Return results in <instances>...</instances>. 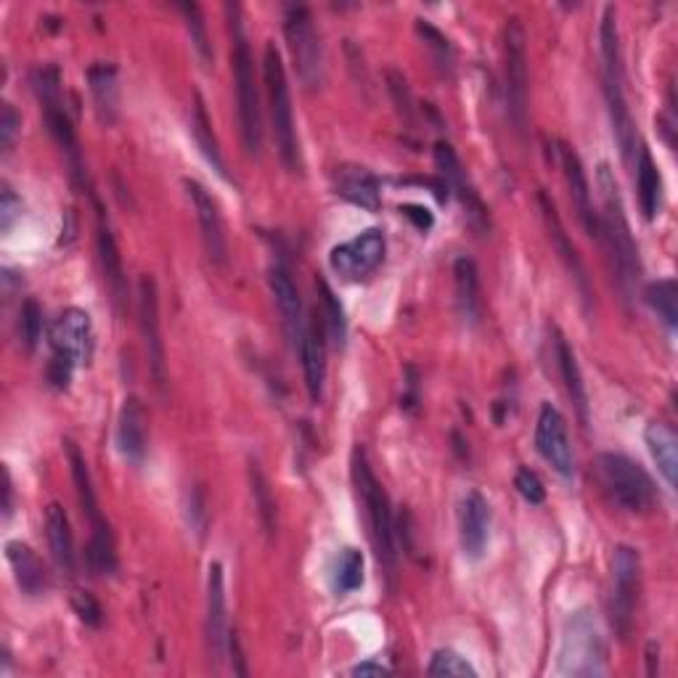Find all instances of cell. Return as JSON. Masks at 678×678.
<instances>
[{
	"label": "cell",
	"instance_id": "obj_40",
	"mask_svg": "<svg viewBox=\"0 0 678 678\" xmlns=\"http://www.w3.org/2000/svg\"><path fill=\"white\" fill-rule=\"evenodd\" d=\"M178 11L183 13L186 30H189L191 46H193V51H197L199 61H202L205 67H210L212 64V46H210V34H207L202 9H199L197 3H181V6H178Z\"/></svg>",
	"mask_w": 678,
	"mask_h": 678
},
{
	"label": "cell",
	"instance_id": "obj_20",
	"mask_svg": "<svg viewBox=\"0 0 678 678\" xmlns=\"http://www.w3.org/2000/svg\"><path fill=\"white\" fill-rule=\"evenodd\" d=\"M268 281H271L276 308H279L281 323H283V329H287L289 342H292L295 350H300L302 331H306V327H308V318H306V310H302L300 292H297L292 276H289V271L283 266H273L271 273H268Z\"/></svg>",
	"mask_w": 678,
	"mask_h": 678
},
{
	"label": "cell",
	"instance_id": "obj_37",
	"mask_svg": "<svg viewBox=\"0 0 678 678\" xmlns=\"http://www.w3.org/2000/svg\"><path fill=\"white\" fill-rule=\"evenodd\" d=\"M318 295H321V306H323V329H327L329 342L335 348H342L345 337H348V318H345V308L339 302V297L331 292V287L323 279L316 281Z\"/></svg>",
	"mask_w": 678,
	"mask_h": 678
},
{
	"label": "cell",
	"instance_id": "obj_30",
	"mask_svg": "<svg viewBox=\"0 0 678 678\" xmlns=\"http://www.w3.org/2000/svg\"><path fill=\"white\" fill-rule=\"evenodd\" d=\"M88 86L99 112L101 122L112 124L120 112V82H117V69L112 64H93L88 69Z\"/></svg>",
	"mask_w": 678,
	"mask_h": 678
},
{
	"label": "cell",
	"instance_id": "obj_49",
	"mask_svg": "<svg viewBox=\"0 0 678 678\" xmlns=\"http://www.w3.org/2000/svg\"><path fill=\"white\" fill-rule=\"evenodd\" d=\"M22 216V199L13 193V189L9 183L3 186V199H0V228H3V233L11 231L13 220Z\"/></svg>",
	"mask_w": 678,
	"mask_h": 678
},
{
	"label": "cell",
	"instance_id": "obj_32",
	"mask_svg": "<svg viewBox=\"0 0 678 678\" xmlns=\"http://www.w3.org/2000/svg\"><path fill=\"white\" fill-rule=\"evenodd\" d=\"M456 306L467 323H477L480 318V273L469 258H459L453 266Z\"/></svg>",
	"mask_w": 678,
	"mask_h": 678
},
{
	"label": "cell",
	"instance_id": "obj_51",
	"mask_svg": "<svg viewBox=\"0 0 678 678\" xmlns=\"http://www.w3.org/2000/svg\"><path fill=\"white\" fill-rule=\"evenodd\" d=\"M78 369L72 361H67V358L53 356V361L48 363V379H51L53 387H59V390H67L69 379H72V371Z\"/></svg>",
	"mask_w": 678,
	"mask_h": 678
},
{
	"label": "cell",
	"instance_id": "obj_10",
	"mask_svg": "<svg viewBox=\"0 0 678 678\" xmlns=\"http://www.w3.org/2000/svg\"><path fill=\"white\" fill-rule=\"evenodd\" d=\"M32 88L38 93L40 107H43V117L51 136L57 138V143L64 149V154L69 157V164H72L74 176L82 172V159H80V147H78V136H74L72 120L67 117V109L61 107V74L57 67L46 64L40 69H34L32 74Z\"/></svg>",
	"mask_w": 678,
	"mask_h": 678
},
{
	"label": "cell",
	"instance_id": "obj_33",
	"mask_svg": "<svg viewBox=\"0 0 678 678\" xmlns=\"http://www.w3.org/2000/svg\"><path fill=\"white\" fill-rule=\"evenodd\" d=\"M96 210H99V258H101V268H103V279H107L109 289H112L117 300L124 295V271H122V255L120 247H117V239L112 233V228H109V220L103 218V210L99 205V199H96Z\"/></svg>",
	"mask_w": 678,
	"mask_h": 678
},
{
	"label": "cell",
	"instance_id": "obj_31",
	"mask_svg": "<svg viewBox=\"0 0 678 678\" xmlns=\"http://www.w3.org/2000/svg\"><path fill=\"white\" fill-rule=\"evenodd\" d=\"M636 189H639V205L647 220H655L662 205V176L647 147L639 149L636 157Z\"/></svg>",
	"mask_w": 678,
	"mask_h": 678
},
{
	"label": "cell",
	"instance_id": "obj_28",
	"mask_svg": "<svg viewBox=\"0 0 678 678\" xmlns=\"http://www.w3.org/2000/svg\"><path fill=\"white\" fill-rule=\"evenodd\" d=\"M46 536L48 546H51V557L53 562L67 578L74 576V567H78V559H74V538L72 528H69V517L67 511L59 507V503H51L46 509Z\"/></svg>",
	"mask_w": 678,
	"mask_h": 678
},
{
	"label": "cell",
	"instance_id": "obj_7",
	"mask_svg": "<svg viewBox=\"0 0 678 678\" xmlns=\"http://www.w3.org/2000/svg\"><path fill=\"white\" fill-rule=\"evenodd\" d=\"M503 91H507L509 120L525 136L530 117V74H528V40L517 17L503 27Z\"/></svg>",
	"mask_w": 678,
	"mask_h": 678
},
{
	"label": "cell",
	"instance_id": "obj_46",
	"mask_svg": "<svg viewBox=\"0 0 678 678\" xmlns=\"http://www.w3.org/2000/svg\"><path fill=\"white\" fill-rule=\"evenodd\" d=\"M515 488L520 490V496H522L528 503H544V501H546V488H544L541 477H538V475L532 472V469H528V467H520V469H517Z\"/></svg>",
	"mask_w": 678,
	"mask_h": 678
},
{
	"label": "cell",
	"instance_id": "obj_41",
	"mask_svg": "<svg viewBox=\"0 0 678 678\" xmlns=\"http://www.w3.org/2000/svg\"><path fill=\"white\" fill-rule=\"evenodd\" d=\"M417 32H419V38L425 40V48L430 51L435 67H438L442 74H451L453 72V61H456L451 40H448L440 30H435L432 24H427L425 19H419V22H417Z\"/></svg>",
	"mask_w": 678,
	"mask_h": 678
},
{
	"label": "cell",
	"instance_id": "obj_35",
	"mask_svg": "<svg viewBox=\"0 0 678 678\" xmlns=\"http://www.w3.org/2000/svg\"><path fill=\"white\" fill-rule=\"evenodd\" d=\"M191 133L193 138H197V147L202 149V154L207 162L216 168L220 176L228 178L226 172V162H223V154H220V147L216 141V133H212V122L210 117H207V109H205V101L202 96H193V112H191Z\"/></svg>",
	"mask_w": 678,
	"mask_h": 678
},
{
	"label": "cell",
	"instance_id": "obj_48",
	"mask_svg": "<svg viewBox=\"0 0 678 678\" xmlns=\"http://www.w3.org/2000/svg\"><path fill=\"white\" fill-rule=\"evenodd\" d=\"M72 607H74V612H78V618L86 622V626H91V628H99L101 626V618H103L101 605L88 591L74 594Z\"/></svg>",
	"mask_w": 678,
	"mask_h": 678
},
{
	"label": "cell",
	"instance_id": "obj_14",
	"mask_svg": "<svg viewBox=\"0 0 678 678\" xmlns=\"http://www.w3.org/2000/svg\"><path fill=\"white\" fill-rule=\"evenodd\" d=\"M138 323H141L151 379H154L159 390H164V385H168V361H164L162 329H159V295L151 276H141V281H138Z\"/></svg>",
	"mask_w": 678,
	"mask_h": 678
},
{
	"label": "cell",
	"instance_id": "obj_53",
	"mask_svg": "<svg viewBox=\"0 0 678 678\" xmlns=\"http://www.w3.org/2000/svg\"><path fill=\"white\" fill-rule=\"evenodd\" d=\"M13 515V482L11 472L3 467V520H11Z\"/></svg>",
	"mask_w": 678,
	"mask_h": 678
},
{
	"label": "cell",
	"instance_id": "obj_44",
	"mask_svg": "<svg viewBox=\"0 0 678 678\" xmlns=\"http://www.w3.org/2000/svg\"><path fill=\"white\" fill-rule=\"evenodd\" d=\"M387 88H390V96H392V101H396L398 114L403 117L408 124L417 122V101H413L411 88H408L403 74L396 72V69H390V72H387Z\"/></svg>",
	"mask_w": 678,
	"mask_h": 678
},
{
	"label": "cell",
	"instance_id": "obj_16",
	"mask_svg": "<svg viewBox=\"0 0 678 678\" xmlns=\"http://www.w3.org/2000/svg\"><path fill=\"white\" fill-rule=\"evenodd\" d=\"M536 448L538 453L551 463V469H555L557 475H562L565 480H570V477L576 475V456H572L565 417L551 403H544L541 413H538Z\"/></svg>",
	"mask_w": 678,
	"mask_h": 678
},
{
	"label": "cell",
	"instance_id": "obj_18",
	"mask_svg": "<svg viewBox=\"0 0 678 678\" xmlns=\"http://www.w3.org/2000/svg\"><path fill=\"white\" fill-rule=\"evenodd\" d=\"M186 193H189L193 212H197L199 228H202V241L207 249V258H210L212 266H226L228 260V241H226V228L223 218H220V210L212 199V193L205 189L199 181H183Z\"/></svg>",
	"mask_w": 678,
	"mask_h": 678
},
{
	"label": "cell",
	"instance_id": "obj_12",
	"mask_svg": "<svg viewBox=\"0 0 678 678\" xmlns=\"http://www.w3.org/2000/svg\"><path fill=\"white\" fill-rule=\"evenodd\" d=\"M385 252H387L385 233L377 231V228H369V231L358 233L356 239L331 249L329 266L331 271L342 276L345 281H363L382 266Z\"/></svg>",
	"mask_w": 678,
	"mask_h": 678
},
{
	"label": "cell",
	"instance_id": "obj_38",
	"mask_svg": "<svg viewBox=\"0 0 678 678\" xmlns=\"http://www.w3.org/2000/svg\"><path fill=\"white\" fill-rule=\"evenodd\" d=\"M88 567H91L93 576H112L117 570V551H114V536L112 530L99 528L91 530V544L86 551Z\"/></svg>",
	"mask_w": 678,
	"mask_h": 678
},
{
	"label": "cell",
	"instance_id": "obj_6",
	"mask_svg": "<svg viewBox=\"0 0 678 678\" xmlns=\"http://www.w3.org/2000/svg\"><path fill=\"white\" fill-rule=\"evenodd\" d=\"M599 480L615 507L628 515H647L655 507V482L641 463L622 453H601L597 459Z\"/></svg>",
	"mask_w": 678,
	"mask_h": 678
},
{
	"label": "cell",
	"instance_id": "obj_26",
	"mask_svg": "<svg viewBox=\"0 0 678 678\" xmlns=\"http://www.w3.org/2000/svg\"><path fill=\"white\" fill-rule=\"evenodd\" d=\"M6 559H9L13 578L27 597H40L48 588V572L46 565L40 562V557L34 555L30 546L22 541H9L6 544Z\"/></svg>",
	"mask_w": 678,
	"mask_h": 678
},
{
	"label": "cell",
	"instance_id": "obj_1",
	"mask_svg": "<svg viewBox=\"0 0 678 678\" xmlns=\"http://www.w3.org/2000/svg\"><path fill=\"white\" fill-rule=\"evenodd\" d=\"M597 183L601 197L599 241L605 245L607 255H610L615 279H618L622 292L631 295V287L641 273L639 247H636L631 226H628L626 207H622L618 181H615V172L610 170V164H599Z\"/></svg>",
	"mask_w": 678,
	"mask_h": 678
},
{
	"label": "cell",
	"instance_id": "obj_43",
	"mask_svg": "<svg viewBox=\"0 0 678 678\" xmlns=\"http://www.w3.org/2000/svg\"><path fill=\"white\" fill-rule=\"evenodd\" d=\"M19 337L27 350L38 348L40 337H43V310L34 300H24L19 308Z\"/></svg>",
	"mask_w": 678,
	"mask_h": 678
},
{
	"label": "cell",
	"instance_id": "obj_4",
	"mask_svg": "<svg viewBox=\"0 0 678 678\" xmlns=\"http://www.w3.org/2000/svg\"><path fill=\"white\" fill-rule=\"evenodd\" d=\"M262 80H266L268 107H271L276 149H279L283 168L289 172H300L302 159H300V138H297V128H295L292 93H289L287 69H283L281 53L279 48H276V43L266 46V57H262Z\"/></svg>",
	"mask_w": 678,
	"mask_h": 678
},
{
	"label": "cell",
	"instance_id": "obj_15",
	"mask_svg": "<svg viewBox=\"0 0 678 678\" xmlns=\"http://www.w3.org/2000/svg\"><path fill=\"white\" fill-rule=\"evenodd\" d=\"M48 342H51L53 356L67 358L74 366L88 363L93 352V321L86 310L67 308L48 331Z\"/></svg>",
	"mask_w": 678,
	"mask_h": 678
},
{
	"label": "cell",
	"instance_id": "obj_24",
	"mask_svg": "<svg viewBox=\"0 0 678 678\" xmlns=\"http://www.w3.org/2000/svg\"><path fill=\"white\" fill-rule=\"evenodd\" d=\"M335 191L350 205L361 207V210L377 212L382 207V189L373 172L358 164H342L335 172Z\"/></svg>",
	"mask_w": 678,
	"mask_h": 678
},
{
	"label": "cell",
	"instance_id": "obj_8",
	"mask_svg": "<svg viewBox=\"0 0 678 678\" xmlns=\"http://www.w3.org/2000/svg\"><path fill=\"white\" fill-rule=\"evenodd\" d=\"M559 668L565 676H605L607 645L591 612H576L567 620L559 649Z\"/></svg>",
	"mask_w": 678,
	"mask_h": 678
},
{
	"label": "cell",
	"instance_id": "obj_29",
	"mask_svg": "<svg viewBox=\"0 0 678 678\" xmlns=\"http://www.w3.org/2000/svg\"><path fill=\"white\" fill-rule=\"evenodd\" d=\"M645 440L649 453H652V459L657 463V469H660L662 480H666L668 488H676L678 480V438L676 432L670 430L668 425H662V421H649L647 430H645Z\"/></svg>",
	"mask_w": 678,
	"mask_h": 678
},
{
	"label": "cell",
	"instance_id": "obj_39",
	"mask_svg": "<svg viewBox=\"0 0 678 678\" xmlns=\"http://www.w3.org/2000/svg\"><path fill=\"white\" fill-rule=\"evenodd\" d=\"M249 482H252V496H255V507H258L260 522L266 532H276V498L271 493V482L268 477L262 475V469L258 463H249Z\"/></svg>",
	"mask_w": 678,
	"mask_h": 678
},
{
	"label": "cell",
	"instance_id": "obj_22",
	"mask_svg": "<svg viewBox=\"0 0 678 678\" xmlns=\"http://www.w3.org/2000/svg\"><path fill=\"white\" fill-rule=\"evenodd\" d=\"M459 536L463 555L469 559H480L486 555L490 541V507L477 490H472V493L461 501Z\"/></svg>",
	"mask_w": 678,
	"mask_h": 678
},
{
	"label": "cell",
	"instance_id": "obj_3",
	"mask_svg": "<svg viewBox=\"0 0 678 678\" xmlns=\"http://www.w3.org/2000/svg\"><path fill=\"white\" fill-rule=\"evenodd\" d=\"M231 13V34H233V51H231V67H233V86H237V112H239V128L241 141L249 157L258 159L262 149V114H260V91L255 82V59L249 51L245 27H241V9L239 6H228Z\"/></svg>",
	"mask_w": 678,
	"mask_h": 678
},
{
	"label": "cell",
	"instance_id": "obj_17",
	"mask_svg": "<svg viewBox=\"0 0 678 678\" xmlns=\"http://www.w3.org/2000/svg\"><path fill=\"white\" fill-rule=\"evenodd\" d=\"M205 639L212 666H220L228 649V615H226V580L223 565L212 562L207 576V618H205Z\"/></svg>",
	"mask_w": 678,
	"mask_h": 678
},
{
	"label": "cell",
	"instance_id": "obj_42",
	"mask_svg": "<svg viewBox=\"0 0 678 678\" xmlns=\"http://www.w3.org/2000/svg\"><path fill=\"white\" fill-rule=\"evenodd\" d=\"M363 586V555L358 549H345L337 559L335 588L339 594L358 591Z\"/></svg>",
	"mask_w": 678,
	"mask_h": 678
},
{
	"label": "cell",
	"instance_id": "obj_45",
	"mask_svg": "<svg viewBox=\"0 0 678 678\" xmlns=\"http://www.w3.org/2000/svg\"><path fill=\"white\" fill-rule=\"evenodd\" d=\"M427 674L430 676H477V670L469 666L467 657H461L459 652H453V649H438V652L432 655L430 668H427Z\"/></svg>",
	"mask_w": 678,
	"mask_h": 678
},
{
	"label": "cell",
	"instance_id": "obj_36",
	"mask_svg": "<svg viewBox=\"0 0 678 678\" xmlns=\"http://www.w3.org/2000/svg\"><path fill=\"white\" fill-rule=\"evenodd\" d=\"M645 300L670 331L678 327V283L674 279H660L649 283Z\"/></svg>",
	"mask_w": 678,
	"mask_h": 678
},
{
	"label": "cell",
	"instance_id": "obj_21",
	"mask_svg": "<svg viewBox=\"0 0 678 678\" xmlns=\"http://www.w3.org/2000/svg\"><path fill=\"white\" fill-rule=\"evenodd\" d=\"M538 202H541L544 223H546V231H549L551 247H555V252L559 255V260L565 262V268H567V271H570L572 279H576L580 295H584V300L591 302V283H588L586 266H584V260H580L576 245H572L570 237H567V233H565V226H562V220H559L557 205L551 202V199L546 197L544 191L538 193Z\"/></svg>",
	"mask_w": 678,
	"mask_h": 678
},
{
	"label": "cell",
	"instance_id": "obj_52",
	"mask_svg": "<svg viewBox=\"0 0 678 678\" xmlns=\"http://www.w3.org/2000/svg\"><path fill=\"white\" fill-rule=\"evenodd\" d=\"M400 212H403V216L411 220L413 226L417 228H421V231H427V228H432V216H430V210H425V207H419V205H406V207H400Z\"/></svg>",
	"mask_w": 678,
	"mask_h": 678
},
{
	"label": "cell",
	"instance_id": "obj_23",
	"mask_svg": "<svg viewBox=\"0 0 678 678\" xmlns=\"http://www.w3.org/2000/svg\"><path fill=\"white\" fill-rule=\"evenodd\" d=\"M117 446H120V453L130 463H141L147 459V411H143L141 400L133 396L124 398L120 417H117Z\"/></svg>",
	"mask_w": 678,
	"mask_h": 678
},
{
	"label": "cell",
	"instance_id": "obj_34",
	"mask_svg": "<svg viewBox=\"0 0 678 678\" xmlns=\"http://www.w3.org/2000/svg\"><path fill=\"white\" fill-rule=\"evenodd\" d=\"M555 356L559 363V371H562L565 387H567V396H570L572 406H576L580 421H588V396H586V385L584 377H580V366L576 361V352H572L570 345H567V339L559 335L555 337Z\"/></svg>",
	"mask_w": 678,
	"mask_h": 678
},
{
	"label": "cell",
	"instance_id": "obj_2",
	"mask_svg": "<svg viewBox=\"0 0 678 678\" xmlns=\"http://www.w3.org/2000/svg\"><path fill=\"white\" fill-rule=\"evenodd\" d=\"M599 51H601V80H605V99L610 109V122L615 141L626 162H634L636 149V124L626 99V69H622L620 53V32H618V11L607 6L599 27Z\"/></svg>",
	"mask_w": 678,
	"mask_h": 678
},
{
	"label": "cell",
	"instance_id": "obj_50",
	"mask_svg": "<svg viewBox=\"0 0 678 678\" xmlns=\"http://www.w3.org/2000/svg\"><path fill=\"white\" fill-rule=\"evenodd\" d=\"M186 515H189L191 530L197 532L199 538H202L205 536V528H207V509H205L202 490H199L197 486L189 490V509H186Z\"/></svg>",
	"mask_w": 678,
	"mask_h": 678
},
{
	"label": "cell",
	"instance_id": "obj_25",
	"mask_svg": "<svg viewBox=\"0 0 678 678\" xmlns=\"http://www.w3.org/2000/svg\"><path fill=\"white\" fill-rule=\"evenodd\" d=\"M297 352H300L302 373H306L308 396L313 403H318L323 396V382H327V342H323L321 331L313 321H308L306 331H302V342Z\"/></svg>",
	"mask_w": 678,
	"mask_h": 678
},
{
	"label": "cell",
	"instance_id": "obj_9",
	"mask_svg": "<svg viewBox=\"0 0 678 678\" xmlns=\"http://www.w3.org/2000/svg\"><path fill=\"white\" fill-rule=\"evenodd\" d=\"M283 34L292 53L295 72L306 88H321L323 82V46L318 38L313 17L306 6H289L283 11Z\"/></svg>",
	"mask_w": 678,
	"mask_h": 678
},
{
	"label": "cell",
	"instance_id": "obj_11",
	"mask_svg": "<svg viewBox=\"0 0 678 678\" xmlns=\"http://www.w3.org/2000/svg\"><path fill=\"white\" fill-rule=\"evenodd\" d=\"M641 580V557L631 546H618L612 557V626L620 639L631 634L636 599H639Z\"/></svg>",
	"mask_w": 678,
	"mask_h": 678
},
{
	"label": "cell",
	"instance_id": "obj_19",
	"mask_svg": "<svg viewBox=\"0 0 678 678\" xmlns=\"http://www.w3.org/2000/svg\"><path fill=\"white\" fill-rule=\"evenodd\" d=\"M557 154H559V164H562L565 172V181L567 189H570V199L572 207H576L580 223L588 231V237L599 239V212L594 210L591 202V183H588V176L584 170V162H580V157L576 154V149L570 147V143H557Z\"/></svg>",
	"mask_w": 678,
	"mask_h": 678
},
{
	"label": "cell",
	"instance_id": "obj_13",
	"mask_svg": "<svg viewBox=\"0 0 678 678\" xmlns=\"http://www.w3.org/2000/svg\"><path fill=\"white\" fill-rule=\"evenodd\" d=\"M435 168H438L440 181L448 186V191H453L456 197L461 199L463 210H467L469 223H472L475 231L488 233L490 231V216L488 207L482 205L480 193L475 191V186L469 183L467 170H463L459 154H456L451 143L438 141L435 143Z\"/></svg>",
	"mask_w": 678,
	"mask_h": 678
},
{
	"label": "cell",
	"instance_id": "obj_27",
	"mask_svg": "<svg viewBox=\"0 0 678 678\" xmlns=\"http://www.w3.org/2000/svg\"><path fill=\"white\" fill-rule=\"evenodd\" d=\"M64 451H67L69 467H72V480H74V488H78V501L82 507V515H86L88 522H91V530L107 528L109 522L103 520V515H101L99 496H96L91 469H88L86 456H82L78 442H72V440H64Z\"/></svg>",
	"mask_w": 678,
	"mask_h": 678
},
{
	"label": "cell",
	"instance_id": "obj_47",
	"mask_svg": "<svg viewBox=\"0 0 678 678\" xmlns=\"http://www.w3.org/2000/svg\"><path fill=\"white\" fill-rule=\"evenodd\" d=\"M19 128H22V117H19L17 109L6 101L3 107H0V149H3V154H9V151L13 149Z\"/></svg>",
	"mask_w": 678,
	"mask_h": 678
},
{
	"label": "cell",
	"instance_id": "obj_54",
	"mask_svg": "<svg viewBox=\"0 0 678 678\" xmlns=\"http://www.w3.org/2000/svg\"><path fill=\"white\" fill-rule=\"evenodd\" d=\"M390 674H392L390 668L382 666V662H373V660L361 662V666L352 668V676H390Z\"/></svg>",
	"mask_w": 678,
	"mask_h": 678
},
{
	"label": "cell",
	"instance_id": "obj_5",
	"mask_svg": "<svg viewBox=\"0 0 678 678\" xmlns=\"http://www.w3.org/2000/svg\"><path fill=\"white\" fill-rule=\"evenodd\" d=\"M352 480H356L358 496H361L366 517H369L371 528V541L377 549V559L382 565L385 576L396 578L398 570V551H396V522H392L390 511V498H387L385 488L379 486V480L373 477L369 461H366L363 451H356L352 456Z\"/></svg>",
	"mask_w": 678,
	"mask_h": 678
}]
</instances>
